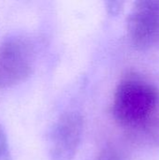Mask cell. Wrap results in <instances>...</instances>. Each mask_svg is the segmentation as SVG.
<instances>
[{
    "instance_id": "obj_1",
    "label": "cell",
    "mask_w": 159,
    "mask_h": 160,
    "mask_svg": "<svg viewBox=\"0 0 159 160\" xmlns=\"http://www.w3.org/2000/svg\"><path fill=\"white\" fill-rule=\"evenodd\" d=\"M158 101V93L152 84L139 79H125L114 92L112 113L121 126L140 128L152 118Z\"/></svg>"
},
{
    "instance_id": "obj_2",
    "label": "cell",
    "mask_w": 159,
    "mask_h": 160,
    "mask_svg": "<svg viewBox=\"0 0 159 160\" xmlns=\"http://www.w3.org/2000/svg\"><path fill=\"white\" fill-rule=\"evenodd\" d=\"M36 62L33 42L24 36L15 35L0 45V88L17 85L30 76Z\"/></svg>"
},
{
    "instance_id": "obj_3",
    "label": "cell",
    "mask_w": 159,
    "mask_h": 160,
    "mask_svg": "<svg viewBox=\"0 0 159 160\" xmlns=\"http://www.w3.org/2000/svg\"><path fill=\"white\" fill-rule=\"evenodd\" d=\"M83 132V118L78 112H64L53 124L50 133V160H73Z\"/></svg>"
},
{
    "instance_id": "obj_4",
    "label": "cell",
    "mask_w": 159,
    "mask_h": 160,
    "mask_svg": "<svg viewBox=\"0 0 159 160\" xmlns=\"http://www.w3.org/2000/svg\"><path fill=\"white\" fill-rule=\"evenodd\" d=\"M127 34L131 43L146 49L159 41V0L135 3L127 18Z\"/></svg>"
},
{
    "instance_id": "obj_5",
    "label": "cell",
    "mask_w": 159,
    "mask_h": 160,
    "mask_svg": "<svg viewBox=\"0 0 159 160\" xmlns=\"http://www.w3.org/2000/svg\"><path fill=\"white\" fill-rule=\"evenodd\" d=\"M0 160H11L7 133L1 123H0Z\"/></svg>"
},
{
    "instance_id": "obj_6",
    "label": "cell",
    "mask_w": 159,
    "mask_h": 160,
    "mask_svg": "<svg viewBox=\"0 0 159 160\" xmlns=\"http://www.w3.org/2000/svg\"><path fill=\"white\" fill-rule=\"evenodd\" d=\"M97 160H119L118 157L112 150H105L101 153Z\"/></svg>"
}]
</instances>
